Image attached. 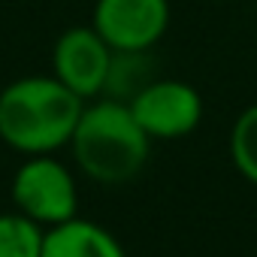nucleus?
<instances>
[{
	"mask_svg": "<svg viewBox=\"0 0 257 257\" xmlns=\"http://www.w3.org/2000/svg\"><path fill=\"white\" fill-rule=\"evenodd\" d=\"M152 79V64H149V52H115L112 64H109V76H106V88L103 97L131 103Z\"/></svg>",
	"mask_w": 257,
	"mask_h": 257,
	"instance_id": "8",
	"label": "nucleus"
},
{
	"mask_svg": "<svg viewBox=\"0 0 257 257\" xmlns=\"http://www.w3.org/2000/svg\"><path fill=\"white\" fill-rule=\"evenodd\" d=\"M112 55V46L91 25L67 28L52 49V76L61 79L82 100L103 97Z\"/></svg>",
	"mask_w": 257,
	"mask_h": 257,
	"instance_id": "6",
	"label": "nucleus"
},
{
	"mask_svg": "<svg viewBox=\"0 0 257 257\" xmlns=\"http://www.w3.org/2000/svg\"><path fill=\"white\" fill-rule=\"evenodd\" d=\"M70 149L85 176L100 185H124L143 173L152 137L127 103L100 97L82 109Z\"/></svg>",
	"mask_w": 257,
	"mask_h": 257,
	"instance_id": "2",
	"label": "nucleus"
},
{
	"mask_svg": "<svg viewBox=\"0 0 257 257\" xmlns=\"http://www.w3.org/2000/svg\"><path fill=\"white\" fill-rule=\"evenodd\" d=\"M170 25V0H97L91 28L112 52H149Z\"/></svg>",
	"mask_w": 257,
	"mask_h": 257,
	"instance_id": "5",
	"label": "nucleus"
},
{
	"mask_svg": "<svg viewBox=\"0 0 257 257\" xmlns=\"http://www.w3.org/2000/svg\"><path fill=\"white\" fill-rule=\"evenodd\" d=\"M40 257H127V254L121 242L100 224L85 218H70L46 230Z\"/></svg>",
	"mask_w": 257,
	"mask_h": 257,
	"instance_id": "7",
	"label": "nucleus"
},
{
	"mask_svg": "<svg viewBox=\"0 0 257 257\" xmlns=\"http://www.w3.org/2000/svg\"><path fill=\"white\" fill-rule=\"evenodd\" d=\"M127 106L152 140H182L197 131L203 118L200 91L179 79L149 82Z\"/></svg>",
	"mask_w": 257,
	"mask_h": 257,
	"instance_id": "4",
	"label": "nucleus"
},
{
	"mask_svg": "<svg viewBox=\"0 0 257 257\" xmlns=\"http://www.w3.org/2000/svg\"><path fill=\"white\" fill-rule=\"evenodd\" d=\"M85 100L55 76H25L0 91V140L22 155L70 146Z\"/></svg>",
	"mask_w": 257,
	"mask_h": 257,
	"instance_id": "1",
	"label": "nucleus"
},
{
	"mask_svg": "<svg viewBox=\"0 0 257 257\" xmlns=\"http://www.w3.org/2000/svg\"><path fill=\"white\" fill-rule=\"evenodd\" d=\"M46 230L19 215H0V257H40Z\"/></svg>",
	"mask_w": 257,
	"mask_h": 257,
	"instance_id": "9",
	"label": "nucleus"
},
{
	"mask_svg": "<svg viewBox=\"0 0 257 257\" xmlns=\"http://www.w3.org/2000/svg\"><path fill=\"white\" fill-rule=\"evenodd\" d=\"M16 209L40 227H55L76 218L79 194L70 170L52 155H31L13 179Z\"/></svg>",
	"mask_w": 257,
	"mask_h": 257,
	"instance_id": "3",
	"label": "nucleus"
},
{
	"mask_svg": "<svg viewBox=\"0 0 257 257\" xmlns=\"http://www.w3.org/2000/svg\"><path fill=\"white\" fill-rule=\"evenodd\" d=\"M230 158L236 170L257 185V103L248 106L230 131Z\"/></svg>",
	"mask_w": 257,
	"mask_h": 257,
	"instance_id": "10",
	"label": "nucleus"
}]
</instances>
